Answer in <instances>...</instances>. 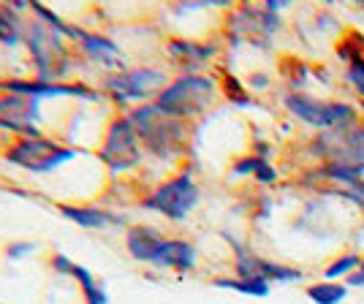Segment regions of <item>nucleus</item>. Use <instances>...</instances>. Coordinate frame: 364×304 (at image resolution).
I'll return each mask as SVG.
<instances>
[{
    "label": "nucleus",
    "instance_id": "1",
    "mask_svg": "<svg viewBox=\"0 0 364 304\" xmlns=\"http://www.w3.org/2000/svg\"><path fill=\"white\" fill-rule=\"evenodd\" d=\"M0 158L6 166L16 168L28 177H55L63 168L76 166L85 158H90V152H85L79 144L68 141V139L55 136V134H41V136L6 141Z\"/></svg>",
    "mask_w": 364,
    "mask_h": 304
},
{
    "label": "nucleus",
    "instance_id": "2",
    "mask_svg": "<svg viewBox=\"0 0 364 304\" xmlns=\"http://www.w3.org/2000/svg\"><path fill=\"white\" fill-rule=\"evenodd\" d=\"M125 253L136 264L161 269V272L188 274L198 266L196 244L185 237H168L161 228L147 226V223H134L125 228Z\"/></svg>",
    "mask_w": 364,
    "mask_h": 304
},
{
    "label": "nucleus",
    "instance_id": "3",
    "mask_svg": "<svg viewBox=\"0 0 364 304\" xmlns=\"http://www.w3.org/2000/svg\"><path fill=\"white\" fill-rule=\"evenodd\" d=\"M25 52L33 68V79H41V82H71L79 63L68 38L36 14L28 16Z\"/></svg>",
    "mask_w": 364,
    "mask_h": 304
},
{
    "label": "nucleus",
    "instance_id": "4",
    "mask_svg": "<svg viewBox=\"0 0 364 304\" xmlns=\"http://www.w3.org/2000/svg\"><path fill=\"white\" fill-rule=\"evenodd\" d=\"M92 155L101 163L104 174L112 180L134 177L147 163V152L141 147V139H139L136 128L125 112L109 114Z\"/></svg>",
    "mask_w": 364,
    "mask_h": 304
},
{
    "label": "nucleus",
    "instance_id": "5",
    "mask_svg": "<svg viewBox=\"0 0 364 304\" xmlns=\"http://www.w3.org/2000/svg\"><path fill=\"white\" fill-rule=\"evenodd\" d=\"M136 128L141 147L147 152V163H180L188 150V122L164 114L155 104H144L125 112Z\"/></svg>",
    "mask_w": 364,
    "mask_h": 304
},
{
    "label": "nucleus",
    "instance_id": "6",
    "mask_svg": "<svg viewBox=\"0 0 364 304\" xmlns=\"http://www.w3.org/2000/svg\"><path fill=\"white\" fill-rule=\"evenodd\" d=\"M171 82L166 65L158 63H136L125 65L114 74L104 76L98 87L104 90V98L120 112H131L144 104H155L161 90Z\"/></svg>",
    "mask_w": 364,
    "mask_h": 304
},
{
    "label": "nucleus",
    "instance_id": "7",
    "mask_svg": "<svg viewBox=\"0 0 364 304\" xmlns=\"http://www.w3.org/2000/svg\"><path fill=\"white\" fill-rule=\"evenodd\" d=\"M223 98L220 79L213 74H177L171 76L161 95L155 98V107L164 114L180 122H191L204 117L210 109Z\"/></svg>",
    "mask_w": 364,
    "mask_h": 304
},
{
    "label": "nucleus",
    "instance_id": "8",
    "mask_svg": "<svg viewBox=\"0 0 364 304\" xmlns=\"http://www.w3.org/2000/svg\"><path fill=\"white\" fill-rule=\"evenodd\" d=\"M201 204V185L191 168H177L166 180L155 183L139 198V210L150 212L155 217H164L166 223L180 226Z\"/></svg>",
    "mask_w": 364,
    "mask_h": 304
},
{
    "label": "nucleus",
    "instance_id": "9",
    "mask_svg": "<svg viewBox=\"0 0 364 304\" xmlns=\"http://www.w3.org/2000/svg\"><path fill=\"white\" fill-rule=\"evenodd\" d=\"M283 107L294 120L304 122L313 131H348L359 120L356 107H350L346 101H323L310 92L289 90L283 95Z\"/></svg>",
    "mask_w": 364,
    "mask_h": 304
},
{
    "label": "nucleus",
    "instance_id": "10",
    "mask_svg": "<svg viewBox=\"0 0 364 304\" xmlns=\"http://www.w3.org/2000/svg\"><path fill=\"white\" fill-rule=\"evenodd\" d=\"M3 90L19 92L25 98H36V101H79V104H101L107 101L104 90L98 85H87V82H41L33 76H11L3 79Z\"/></svg>",
    "mask_w": 364,
    "mask_h": 304
},
{
    "label": "nucleus",
    "instance_id": "11",
    "mask_svg": "<svg viewBox=\"0 0 364 304\" xmlns=\"http://www.w3.org/2000/svg\"><path fill=\"white\" fill-rule=\"evenodd\" d=\"M46 134L44 104L36 98H25L19 92H0V136L28 139Z\"/></svg>",
    "mask_w": 364,
    "mask_h": 304
},
{
    "label": "nucleus",
    "instance_id": "12",
    "mask_svg": "<svg viewBox=\"0 0 364 304\" xmlns=\"http://www.w3.org/2000/svg\"><path fill=\"white\" fill-rule=\"evenodd\" d=\"M228 244L234 247V277H261L269 286H291V283H302L304 280V272L296 266L261 259L247 244L237 242L231 237H228Z\"/></svg>",
    "mask_w": 364,
    "mask_h": 304
},
{
    "label": "nucleus",
    "instance_id": "13",
    "mask_svg": "<svg viewBox=\"0 0 364 304\" xmlns=\"http://www.w3.org/2000/svg\"><path fill=\"white\" fill-rule=\"evenodd\" d=\"M283 19L264 6H240L228 16V41L234 44H267L280 31Z\"/></svg>",
    "mask_w": 364,
    "mask_h": 304
},
{
    "label": "nucleus",
    "instance_id": "14",
    "mask_svg": "<svg viewBox=\"0 0 364 304\" xmlns=\"http://www.w3.org/2000/svg\"><path fill=\"white\" fill-rule=\"evenodd\" d=\"M164 55L180 74H207V68L220 55V46L215 41H196V38H185V36H171L164 44Z\"/></svg>",
    "mask_w": 364,
    "mask_h": 304
},
{
    "label": "nucleus",
    "instance_id": "15",
    "mask_svg": "<svg viewBox=\"0 0 364 304\" xmlns=\"http://www.w3.org/2000/svg\"><path fill=\"white\" fill-rule=\"evenodd\" d=\"M321 150L326 155V163L350 168L364 177V128H348V131H332L321 134Z\"/></svg>",
    "mask_w": 364,
    "mask_h": 304
},
{
    "label": "nucleus",
    "instance_id": "16",
    "mask_svg": "<svg viewBox=\"0 0 364 304\" xmlns=\"http://www.w3.org/2000/svg\"><path fill=\"white\" fill-rule=\"evenodd\" d=\"M55 210L63 220L74 223L82 231H109V228H120L125 217L114 210H109L104 204L95 201H58Z\"/></svg>",
    "mask_w": 364,
    "mask_h": 304
},
{
    "label": "nucleus",
    "instance_id": "17",
    "mask_svg": "<svg viewBox=\"0 0 364 304\" xmlns=\"http://www.w3.org/2000/svg\"><path fill=\"white\" fill-rule=\"evenodd\" d=\"M49 269L55 274H60V277L74 280L76 286H79V293H82L85 304H109L107 286L95 277V272H92L90 266L79 264V261H74L71 256H65V253H52L49 256Z\"/></svg>",
    "mask_w": 364,
    "mask_h": 304
},
{
    "label": "nucleus",
    "instance_id": "18",
    "mask_svg": "<svg viewBox=\"0 0 364 304\" xmlns=\"http://www.w3.org/2000/svg\"><path fill=\"white\" fill-rule=\"evenodd\" d=\"M321 180L326 185H332L334 190L340 193V198H348L356 207H364V177L350 171V168L334 166V163H323L318 168Z\"/></svg>",
    "mask_w": 364,
    "mask_h": 304
},
{
    "label": "nucleus",
    "instance_id": "19",
    "mask_svg": "<svg viewBox=\"0 0 364 304\" xmlns=\"http://www.w3.org/2000/svg\"><path fill=\"white\" fill-rule=\"evenodd\" d=\"M231 174L240 177V180H253L258 185H274L280 180V171L274 168V163L269 158L258 155V152H247L240 155L234 163H231Z\"/></svg>",
    "mask_w": 364,
    "mask_h": 304
},
{
    "label": "nucleus",
    "instance_id": "20",
    "mask_svg": "<svg viewBox=\"0 0 364 304\" xmlns=\"http://www.w3.org/2000/svg\"><path fill=\"white\" fill-rule=\"evenodd\" d=\"M28 16L19 14L11 3H0V49L14 52V49H19V46H25Z\"/></svg>",
    "mask_w": 364,
    "mask_h": 304
},
{
    "label": "nucleus",
    "instance_id": "21",
    "mask_svg": "<svg viewBox=\"0 0 364 304\" xmlns=\"http://www.w3.org/2000/svg\"><path fill=\"white\" fill-rule=\"evenodd\" d=\"M213 286L215 288L242 293V296H253V299H264L272 291V286L267 280H261V277H215Z\"/></svg>",
    "mask_w": 364,
    "mask_h": 304
},
{
    "label": "nucleus",
    "instance_id": "22",
    "mask_svg": "<svg viewBox=\"0 0 364 304\" xmlns=\"http://www.w3.org/2000/svg\"><path fill=\"white\" fill-rule=\"evenodd\" d=\"M348 286L337 280H318L307 286V299L313 304H343L348 299Z\"/></svg>",
    "mask_w": 364,
    "mask_h": 304
},
{
    "label": "nucleus",
    "instance_id": "23",
    "mask_svg": "<svg viewBox=\"0 0 364 304\" xmlns=\"http://www.w3.org/2000/svg\"><path fill=\"white\" fill-rule=\"evenodd\" d=\"M220 92H223V98H226V101L234 109L256 107V98H253V92L247 90V85H245L242 79H237L234 74H226L223 79H220Z\"/></svg>",
    "mask_w": 364,
    "mask_h": 304
},
{
    "label": "nucleus",
    "instance_id": "24",
    "mask_svg": "<svg viewBox=\"0 0 364 304\" xmlns=\"http://www.w3.org/2000/svg\"><path fill=\"white\" fill-rule=\"evenodd\" d=\"M359 266H362V256H359V253H343V256H337L332 264H326V269H323V280L346 283L350 274L359 272Z\"/></svg>",
    "mask_w": 364,
    "mask_h": 304
},
{
    "label": "nucleus",
    "instance_id": "25",
    "mask_svg": "<svg viewBox=\"0 0 364 304\" xmlns=\"http://www.w3.org/2000/svg\"><path fill=\"white\" fill-rule=\"evenodd\" d=\"M36 250H38V244L31 242V239H16V242H9L3 247V256L9 261H14V264H19V261L31 259Z\"/></svg>",
    "mask_w": 364,
    "mask_h": 304
},
{
    "label": "nucleus",
    "instance_id": "26",
    "mask_svg": "<svg viewBox=\"0 0 364 304\" xmlns=\"http://www.w3.org/2000/svg\"><path fill=\"white\" fill-rule=\"evenodd\" d=\"M346 79L353 85V90H362L364 87V55L362 58H356L353 63H348V68H346Z\"/></svg>",
    "mask_w": 364,
    "mask_h": 304
},
{
    "label": "nucleus",
    "instance_id": "27",
    "mask_svg": "<svg viewBox=\"0 0 364 304\" xmlns=\"http://www.w3.org/2000/svg\"><path fill=\"white\" fill-rule=\"evenodd\" d=\"M269 85H272V76L264 74V71H253V74L247 76V90H250V92L269 90Z\"/></svg>",
    "mask_w": 364,
    "mask_h": 304
},
{
    "label": "nucleus",
    "instance_id": "28",
    "mask_svg": "<svg viewBox=\"0 0 364 304\" xmlns=\"http://www.w3.org/2000/svg\"><path fill=\"white\" fill-rule=\"evenodd\" d=\"M346 286H348V288H364V256H362V266H359V272L350 274L348 280H346Z\"/></svg>",
    "mask_w": 364,
    "mask_h": 304
},
{
    "label": "nucleus",
    "instance_id": "29",
    "mask_svg": "<svg viewBox=\"0 0 364 304\" xmlns=\"http://www.w3.org/2000/svg\"><path fill=\"white\" fill-rule=\"evenodd\" d=\"M362 11H364V0H362Z\"/></svg>",
    "mask_w": 364,
    "mask_h": 304
}]
</instances>
